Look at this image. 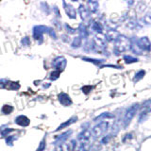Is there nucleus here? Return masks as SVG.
<instances>
[{"label":"nucleus","instance_id":"obj_1","mask_svg":"<svg viewBox=\"0 0 151 151\" xmlns=\"http://www.w3.org/2000/svg\"><path fill=\"white\" fill-rule=\"evenodd\" d=\"M137 109H138V104H136V105L131 106L128 110L127 113H126V115H125V118H124V127L125 128L128 127V124L130 123V121L132 120V118L134 117L136 111H137Z\"/></svg>","mask_w":151,"mask_h":151},{"label":"nucleus","instance_id":"obj_2","mask_svg":"<svg viewBox=\"0 0 151 151\" xmlns=\"http://www.w3.org/2000/svg\"><path fill=\"white\" fill-rule=\"evenodd\" d=\"M129 47V45H128V39H126L123 36L121 37H118L117 39V42H116V45H115V48L118 52H122V51H125Z\"/></svg>","mask_w":151,"mask_h":151},{"label":"nucleus","instance_id":"obj_3","mask_svg":"<svg viewBox=\"0 0 151 151\" xmlns=\"http://www.w3.org/2000/svg\"><path fill=\"white\" fill-rule=\"evenodd\" d=\"M107 128H108V123L107 122H101L99 123L97 126H95V128L93 129V134L95 137H100L104 132L107 130Z\"/></svg>","mask_w":151,"mask_h":151},{"label":"nucleus","instance_id":"obj_4","mask_svg":"<svg viewBox=\"0 0 151 151\" xmlns=\"http://www.w3.org/2000/svg\"><path fill=\"white\" fill-rule=\"evenodd\" d=\"M53 65H54V67L58 68L59 71H60V69L62 70L66 65V60L62 58V57H59V58H57L55 60H54Z\"/></svg>","mask_w":151,"mask_h":151},{"label":"nucleus","instance_id":"obj_5","mask_svg":"<svg viewBox=\"0 0 151 151\" xmlns=\"http://www.w3.org/2000/svg\"><path fill=\"white\" fill-rule=\"evenodd\" d=\"M15 122H16V124H18L19 126H22V127H27V126H28L30 123V119H28L27 117L24 116V115L18 116L15 119Z\"/></svg>","mask_w":151,"mask_h":151},{"label":"nucleus","instance_id":"obj_6","mask_svg":"<svg viewBox=\"0 0 151 151\" xmlns=\"http://www.w3.org/2000/svg\"><path fill=\"white\" fill-rule=\"evenodd\" d=\"M59 99H60V102L62 103L63 106H68L72 103L70 96L68 95H66V93H60V95H59Z\"/></svg>","mask_w":151,"mask_h":151},{"label":"nucleus","instance_id":"obj_7","mask_svg":"<svg viewBox=\"0 0 151 151\" xmlns=\"http://www.w3.org/2000/svg\"><path fill=\"white\" fill-rule=\"evenodd\" d=\"M46 28H47V27H45L44 30H43V27H36L34 28L33 36H34V38L36 39V40H37V39L42 38V35H43V33H44V32L48 31V30H45Z\"/></svg>","mask_w":151,"mask_h":151},{"label":"nucleus","instance_id":"obj_8","mask_svg":"<svg viewBox=\"0 0 151 151\" xmlns=\"http://www.w3.org/2000/svg\"><path fill=\"white\" fill-rule=\"evenodd\" d=\"M8 90H18L20 88V85L18 82H12V81H6L5 85L3 86Z\"/></svg>","mask_w":151,"mask_h":151},{"label":"nucleus","instance_id":"obj_9","mask_svg":"<svg viewBox=\"0 0 151 151\" xmlns=\"http://www.w3.org/2000/svg\"><path fill=\"white\" fill-rule=\"evenodd\" d=\"M73 150V143H68V145H59L56 147L55 151H72Z\"/></svg>","mask_w":151,"mask_h":151},{"label":"nucleus","instance_id":"obj_10","mask_svg":"<svg viewBox=\"0 0 151 151\" xmlns=\"http://www.w3.org/2000/svg\"><path fill=\"white\" fill-rule=\"evenodd\" d=\"M75 120H77V117L71 118V119H70L69 121H67V122H65V123H63L62 125H60V127H59V128H57V130H60V129H62V128H66L67 126H70L72 123H74Z\"/></svg>","mask_w":151,"mask_h":151},{"label":"nucleus","instance_id":"obj_11","mask_svg":"<svg viewBox=\"0 0 151 151\" xmlns=\"http://www.w3.org/2000/svg\"><path fill=\"white\" fill-rule=\"evenodd\" d=\"M12 111H13V107L10 106V105H5L2 108V113L5 114H10Z\"/></svg>","mask_w":151,"mask_h":151},{"label":"nucleus","instance_id":"obj_12","mask_svg":"<svg viewBox=\"0 0 151 151\" xmlns=\"http://www.w3.org/2000/svg\"><path fill=\"white\" fill-rule=\"evenodd\" d=\"M124 60H126V62H127V63H131V62H137V59L133 58V57H130V56H125Z\"/></svg>","mask_w":151,"mask_h":151},{"label":"nucleus","instance_id":"obj_13","mask_svg":"<svg viewBox=\"0 0 151 151\" xmlns=\"http://www.w3.org/2000/svg\"><path fill=\"white\" fill-rule=\"evenodd\" d=\"M145 74H146V72L145 71H140L139 73H137L136 74V77H135V78H134V80L135 81H138V80H141V78H143V76H145Z\"/></svg>","mask_w":151,"mask_h":151},{"label":"nucleus","instance_id":"obj_14","mask_svg":"<svg viewBox=\"0 0 151 151\" xmlns=\"http://www.w3.org/2000/svg\"><path fill=\"white\" fill-rule=\"evenodd\" d=\"M60 74V71L57 70V71H55V72H53V73L51 74V77H50V78H51V80H57V78H59Z\"/></svg>","mask_w":151,"mask_h":151},{"label":"nucleus","instance_id":"obj_15","mask_svg":"<svg viewBox=\"0 0 151 151\" xmlns=\"http://www.w3.org/2000/svg\"><path fill=\"white\" fill-rule=\"evenodd\" d=\"M92 89H93L92 86H84V87L82 88V92H83L84 93H86V95H87V93H90V91H91Z\"/></svg>","mask_w":151,"mask_h":151},{"label":"nucleus","instance_id":"obj_16","mask_svg":"<svg viewBox=\"0 0 151 151\" xmlns=\"http://www.w3.org/2000/svg\"><path fill=\"white\" fill-rule=\"evenodd\" d=\"M45 147V140H43V141L41 142V143H40V146H39V148H38V150H37V151H44Z\"/></svg>","mask_w":151,"mask_h":151},{"label":"nucleus","instance_id":"obj_17","mask_svg":"<svg viewBox=\"0 0 151 151\" xmlns=\"http://www.w3.org/2000/svg\"><path fill=\"white\" fill-rule=\"evenodd\" d=\"M14 139H15V137H14V136H9V137L7 138L6 142H7V143H9V145H12Z\"/></svg>","mask_w":151,"mask_h":151},{"label":"nucleus","instance_id":"obj_18","mask_svg":"<svg viewBox=\"0 0 151 151\" xmlns=\"http://www.w3.org/2000/svg\"><path fill=\"white\" fill-rule=\"evenodd\" d=\"M22 43H23V45H24V44H27V45H28V39H27V38H25V40H24V41H22Z\"/></svg>","mask_w":151,"mask_h":151}]
</instances>
